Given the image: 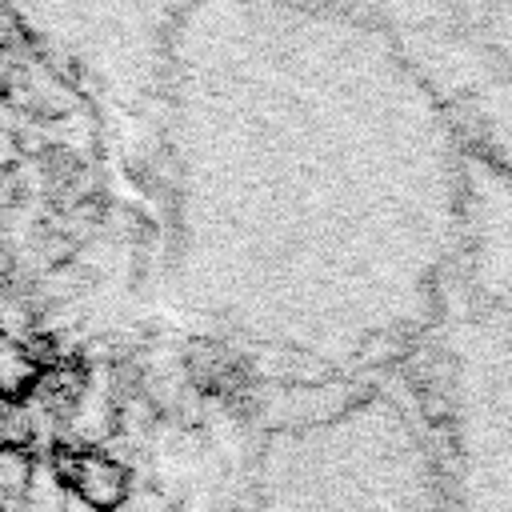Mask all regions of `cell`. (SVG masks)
<instances>
[{"label":"cell","mask_w":512,"mask_h":512,"mask_svg":"<svg viewBox=\"0 0 512 512\" xmlns=\"http://www.w3.org/2000/svg\"><path fill=\"white\" fill-rule=\"evenodd\" d=\"M36 376V364L28 352H20L16 344H0V392H24Z\"/></svg>","instance_id":"3957f363"},{"label":"cell","mask_w":512,"mask_h":512,"mask_svg":"<svg viewBox=\"0 0 512 512\" xmlns=\"http://www.w3.org/2000/svg\"><path fill=\"white\" fill-rule=\"evenodd\" d=\"M32 488V464L20 448H0V496L12 500L16 508L28 500Z\"/></svg>","instance_id":"7a4b0ae2"},{"label":"cell","mask_w":512,"mask_h":512,"mask_svg":"<svg viewBox=\"0 0 512 512\" xmlns=\"http://www.w3.org/2000/svg\"><path fill=\"white\" fill-rule=\"evenodd\" d=\"M56 476H60V488H72L84 504L100 512L116 508L128 492L124 468L96 452H56Z\"/></svg>","instance_id":"6da1fadb"}]
</instances>
